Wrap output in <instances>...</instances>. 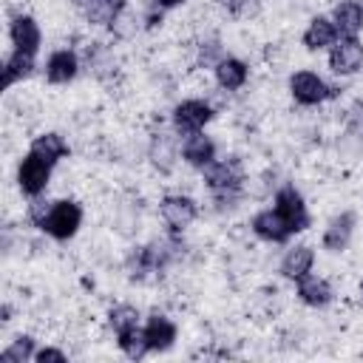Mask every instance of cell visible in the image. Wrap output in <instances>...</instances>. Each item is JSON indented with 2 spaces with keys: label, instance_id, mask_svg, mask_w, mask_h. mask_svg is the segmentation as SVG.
Listing matches in <instances>:
<instances>
[{
  "label": "cell",
  "instance_id": "25",
  "mask_svg": "<svg viewBox=\"0 0 363 363\" xmlns=\"http://www.w3.org/2000/svg\"><path fill=\"white\" fill-rule=\"evenodd\" d=\"M108 320H111V326H113L116 335H119V332H128V329L139 326V309L130 306V303H119V306L111 309Z\"/></svg>",
  "mask_w": 363,
  "mask_h": 363
},
{
  "label": "cell",
  "instance_id": "17",
  "mask_svg": "<svg viewBox=\"0 0 363 363\" xmlns=\"http://www.w3.org/2000/svg\"><path fill=\"white\" fill-rule=\"evenodd\" d=\"M340 34H337V28H335V23H332V17H312L309 20V26H306V31H303V45L309 48V51H320V48H332L335 45V40H337Z\"/></svg>",
  "mask_w": 363,
  "mask_h": 363
},
{
  "label": "cell",
  "instance_id": "18",
  "mask_svg": "<svg viewBox=\"0 0 363 363\" xmlns=\"http://www.w3.org/2000/svg\"><path fill=\"white\" fill-rule=\"evenodd\" d=\"M247 77H250V68H247L238 57H221V60L216 62V82H218L224 91H238V88H244Z\"/></svg>",
  "mask_w": 363,
  "mask_h": 363
},
{
  "label": "cell",
  "instance_id": "28",
  "mask_svg": "<svg viewBox=\"0 0 363 363\" xmlns=\"http://www.w3.org/2000/svg\"><path fill=\"white\" fill-rule=\"evenodd\" d=\"M360 295H363V281H360Z\"/></svg>",
  "mask_w": 363,
  "mask_h": 363
},
{
  "label": "cell",
  "instance_id": "23",
  "mask_svg": "<svg viewBox=\"0 0 363 363\" xmlns=\"http://www.w3.org/2000/svg\"><path fill=\"white\" fill-rule=\"evenodd\" d=\"M116 346H119L122 354L130 357V360H139V357H145V354L150 352L142 326H133V329H128V332H119V335H116Z\"/></svg>",
  "mask_w": 363,
  "mask_h": 363
},
{
  "label": "cell",
  "instance_id": "7",
  "mask_svg": "<svg viewBox=\"0 0 363 363\" xmlns=\"http://www.w3.org/2000/svg\"><path fill=\"white\" fill-rule=\"evenodd\" d=\"M159 216L167 224V230L182 233L196 221L199 207H196V201L190 196H164L162 204H159Z\"/></svg>",
  "mask_w": 363,
  "mask_h": 363
},
{
  "label": "cell",
  "instance_id": "4",
  "mask_svg": "<svg viewBox=\"0 0 363 363\" xmlns=\"http://www.w3.org/2000/svg\"><path fill=\"white\" fill-rule=\"evenodd\" d=\"M289 94L298 105H320L332 96V88L315 71H295L289 77Z\"/></svg>",
  "mask_w": 363,
  "mask_h": 363
},
{
  "label": "cell",
  "instance_id": "2",
  "mask_svg": "<svg viewBox=\"0 0 363 363\" xmlns=\"http://www.w3.org/2000/svg\"><path fill=\"white\" fill-rule=\"evenodd\" d=\"M51 173H54V164L40 159L37 153H26L17 164V187L28 196V199H40L51 182Z\"/></svg>",
  "mask_w": 363,
  "mask_h": 363
},
{
  "label": "cell",
  "instance_id": "3",
  "mask_svg": "<svg viewBox=\"0 0 363 363\" xmlns=\"http://www.w3.org/2000/svg\"><path fill=\"white\" fill-rule=\"evenodd\" d=\"M329 68L337 77H352L363 68V43L357 37H337L329 48Z\"/></svg>",
  "mask_w": 363,
  "mask_h": 363
},
{
  "label": "cell",
  "instance_id": "19",
  "mask_svg": "<svg viewBox=\"0 0 363 363\" xmlns=\"http://www.w3.org/2000/svg\"><path fill=\"white\" fill-rule=\"evenodd\" d=\"M298 298L306 306L320 309V306H326L332 301V286H329L326 278H318V275H309L306 272L303 278H298Z\"/></svg>",
  "mask_w": 363,
  "mask_h": 363
},
{
  "label": "cell",
  "instance_id": "6",
  "mask_svg": "<svg viewBox=\"0 0 363 363\" xmlns=\"http://www.w3.org/2000/svg\"><path fill=\"white\" fill-rule=\"evenodd\" d=\"M272 207L284 216V221L289 224L292 233H303V230L309 227V213H306L303 196H301L292 184H286V187H281V190L275 193V204H272Z\"/></svg>",
  "mask_w": 363,
  "mask_h": 363
},
{
  "label": "cell",
  "instance_id": "13",
  "mask_svg": "<svg viewBox=\"0 0 363 363\" xmlns=\"http://www.w3.org/2000/svg\"><path fill=\"white\" fill-rule=\"evenodd\" d=\"M77 71H79V60H77V54L71 48L54 51L48 57V62H45V79L51 85H68L77 77Z\"/></svg>",
  "mask_w": 363,
  "mask_h": 363
},
{
  "label": "cell",
  "instance_id": "26",
  "mask_svg": "<svg viewBox=\"0 0 363 363\" xmlns=\"http://www.w3.org/2000/svg\"><path fill=\"white\" fill-rule=\"evenodd\" d=\"M34 360H37V363H48V360L62 363V360H65V352H60V349H54V346H45V349H37V352H34Z\"/></svg>",
  "mask_w": 363,
  "mask_h": 363
},
{
  "label": "cell",
  "instance_id": "9",
  "mask_svg": "<svg viewBox=\"0 0 363 363\" xmlns=\"http://www.w3.org/2000/svg\"><path fill=\"white\" fill-rule=\"evenodd\" d=\"M201 173L213 193H235L241 184V167L235 159H216Z\"/></svg>",
  "mask_w": 363,
  "mask_h": 363
},
{
  "label": "cell",
  "instance_id": "21",
  "mask_svg": "<svg viewBox=\"0 0 363 363\" xmlns=\"http://www.w3.org/2000/svg\"><path fill=\"white\" fill-rule=\"evenodd\" d=\"M31 153H37L40 159H45V162H51V164H57L60 159H65L68 156V142L60 136V133H40L34 142H31V147H28Z\"/></svg>",
  "mask_w": 363,
  "mask_h": 363
},
{
  "label": "cell",
  "instance_id": "15",
  "mask_svg": "<svg viewBox=\"0 0 363 363\" xmlns=\"http://www.w3.org/2000/svg\"><path fill=\"white\" fill-rule=\"evenodd\" d=\"M182 156H184V162H187L190 167L204 170L210 162H216V145H213V139H210V136H204V133L199 130V133L184 136Z\"/></svg>",
  "mask_w": 363,
  "mask_h": 363
},
{
  "label": "cell",
  "instance_id": "5",
  "mask_svg": "<svg viewBox=\"0 0 363 363\" xmlns=\"http://www.w3.org/2000/svg\"><path fill=\"white\" fill-rule=\"evenodd\" d=\"M210 119H213V108L204 99H184V102H179L173 108V128L182 136H190V133L204 130V125Z\"/></svg>",
  "mask_w": 363,
  "mask_h": 363
},
{
  "label": "cell",
  "instance_id": "10",
  "mask_svg": "<svg viewBox=\"0 0 363 363\" xmlns=\"http://www.w3.org/2000/svg\"><path fill=\"white\" fill-rule=\"evenodd\" d=\"M252 233L258 235V238H264V241H272V244H284V241H289L295 233L289 230V224L284 221V216L275 210V207H267V210H261V213H255V218H252Z\"/></svg>",
  "mask_w": 363,
  "mask_h": 363
},
{
  "label": "cell",
  "instance_id": "1",
  "mask_svg": "<svg viewBox=\"0 0 363 363\" xmlns=\"http://www.w3.org/2000/svg\"><path fill=\"white\" fill-rule=\"evenodd\" d=\"M82 224V207L74 199H60L48 207V213L43 216V221L37 224L45 235H51L54 241H68L77 235Z\"/></svg>",
  "mask_w": 363,
  "mask_h": 363
},
{
  "label": "cell",
  "instance_id": "20",
  "mask_svg": "<svg viewBox=\"0 0 363 363\" xmlns=\"http://www.w3.org/2000/svg\"><path fill=\"white\" fill-rule=\"evenodd\" d=\"M85 17L96 26H113L125 9V0H79Z\"/></svg>",
  "mask_w": 363,
  "mask_h": 363
},
{
  "label": "cell",
  "instance_id": "22",
  "mask_svg": "<svg viewBox=\"0 0 363 363\" xmlns=\"http://www.w3.org/2000/svg\"><path fill=\"white\" fill-rule=\"evenodd\" d=\"M31 71H34V57L20 54V51H11V57H9L6 65H3V85L11 88L14 82L26 79Z\"/></svg>",
  "mask_w": 363,
  "mask_h": 363
},
{
  "label": "cell",
  "instance_id": "27",
  "mask_svg": "<svg viewBox=\"0 0 363 363\" xmlns=\"http://www.w3.org/2000/svg\"><path fill=\"white\" fill-rule=\"evenodd\" d=\"M179 3H184V0H153V9L162 14V11H167V9H173V6H179Z\"/></svg>",
  "mask_w": 363,
  "mask_h": 363
},
{
  "label": "cell",
  "instance_id": "12",
  "mask_svg": "<svg viewBox=\"0 0 363 363\" xmlns=\"http://www.w3.org/2000/svg\"><path fill=\"white\" fill-rule=\"evenodd\" d=\"M150 352H167L176 343V323L164 315H150L142 326Z\"/></svg>",
  "mask_w": 363,
  "mask_h": 363
},
{
  "label": "cell",
  "instance_id": "8",
  "mask_svg": "<svg viewBox=\"0 0 363 363\" xmlns=\"http://www.w3.org/2000/svg\"><path fill=\"white\" fill-rule=\"evenodd\" d=\"M9 37H11L14 51L37 57L40 43H43V31H40V26H37V20L31 14H17L11 20V26H9Z\"/></svg>",
  "mask_w": 363,
  "mask_h": 363
},
{
  "label": "cell",
  "instance_id": "24",
  "mask_svg": "<svg viewBox=\"0 0 363 363\" xmlns=\"http://www.w3.org/2000/svg\"><path fill=\"white\" fill-rule=\"evenodd\" d=\"M34 337L31 335H20V337H14L3 352H0V360L3 363H23V360H34Z\"/></svg>",
  "mask_w": 363,
  "mask_h": 363
},
{
  "label": "cell",
  "instance_id": "11",
  "mask_svg": "<svg viewBox=\"0 0 363 363\" xmlns=\"http://www.w3.org/2000/svg\"><path fill=\"white\" fill-rule=\"evenodd\" d=\"M354 224H357V218H354L352 210L337 213V216L326 224V230H323V238H320L323 250H329V252H343V250L349 247L352 235H354Z\"/></svg>",
  "mask_w": 363,
  "mask_h": 363
},
{
  "label": "cell",
  "instance_id": "16",
  "mask_svg": "<svg viewBox=\"0 0 363 363\" xmlns=\"http://www.w3.org/2000/svg\"><path fill=\"white\" fill-rule=\"evenodd\" d=\"M312 264H315V250L309 244H295L281 258V275L289 281H298L306 272H312Z\"/></svg>",
  "mask_w": 363,
  "mask_h": 363
},
{
  "label": "cell",
  "instance_id": "14",
  "mask_svg": "<svg viewBox=\"0 0 363 363\" xmlns=\"http://www.w3.org/2000/svg\"><path fill=\"white\" fill-rule=\"evenodd\" d=\"M332 23L340 37H357L363 31V6L357 0H340L332 9Z\"/></svg>",
  "mask_w": 363,
  "mask_h": 363
}]
</instances>
